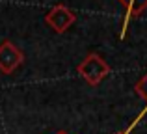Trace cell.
<instances>
[{"label": "cell", "instance_id": "6da1fadb", "mask_svg": "<svg viewBox=\"0 0 147 134\" xmlns=\"http://www.w3.org/2000/svg\"><path fill=\"white\" fill-rule=\"evenodd\" d=\"M78 75L86 80L90 86H97L100 84L108 75H110L112 67L106 63V60H102V56H99L97 52H90L82 62L76 65Z\"/></svg>", "mask_w": 147, "mask_h": 134}, {"label": "cell", "instance_id": "7a4b0ae2", "mask_svg": "<svg viewBox=\"0 0 147 134\" xmlns=\"http://www.w3.org/2000/svg\"><path fill=\"white\" fill-rule=\"evenodd\" d=\"M24 62V54L22 51L9 39H4L0 43V73L4 75H13L15 69L21 67Z\"/></svg>", "mask_w": 147, "mask_h": 134}, {"label": "cell", "instance_id": "3957f363", "mask_svg": "<svg viewBox=\"0 0 147 134\" xmlns=\"http://www.w3.org/2000/svg\"><path fill=\"white\" fill-rule=\"evenodd\" d=\"M76 21V15L69 9L65 4H58L52 9L47 11L45 15V22L54 30L56 34H63L69 30V26H73V22Z\"/></svg>", "mask_w": 147, "mask_h": 134}, {"label": "cell", "instance_id": "277c9868", "mask_svg": "<svg viewBox=\"0 0 147 134\" xmlns=\"http://www.w3.org/2000/svg\"><path fill=\"white\" fill-rule=\"evenodd\" d=\"M117 2L125 7V22H123V34H121L123 37L130 19H136L144 9H147V0H117Z\"/></svg>", "mask_w": 147, "mask_h": 134}, {"label": "cell", "instance_id": "5b68a950", "mask_svg": "<svg viewBox=\"0 0 147 134\" xmlns=\"http://www.w3.org/2000/svg\"><path fill=\"white\" fill-rule=\"evenodd\" d=\"M134 91H136V93L147 102V73L136 82V86H134ZM145 110H147V108H145Z\"/></svg>", "mask_w": 147, "mask_h": 134}, {"label": "cell", "instance_id": "8992f818", "mask_svg": "<svg viewBox=\"0 0 147 134\" xmlns=\"http://www.w3.org/2000/svg\"><path fill=\"white\" fill-rule=\"evenodd\" d=\"M115 134H129V131H121V132H115Z\"/></svg>", "mask_w": 147, "mask_h": 134}, {"label": "cell", "instance_id": "52a82bcc", "mask_svg": "<svg viewBox=\"0 0 147 134\" xmlns=\"http://www.w3.org/2000/svg\"><path fill=\"white\" fill-rule=\"evenodd\" d=\"M56 134H67V132H65V131H58Z\"/></svg>", "mask_w": 147, "mask_h": 134}]
</instances>
